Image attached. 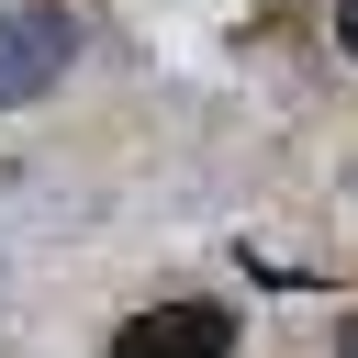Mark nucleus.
Segmentation results:
<instances>
[{
	"label": "nucleus",
	"mask_w": 358,
	"mask_h": 358,
	"mask_svg": "<svg viewBox=\"0 0 358 358\" xmlns=\"http://www.w3.org/2000/svg\"><path fill=\"white\" fill-rule=\"evenodd\" d=\"M78 67V11L67 0H0V112L45 101Z\"/></svg>",
	"instance_id": "1"
},
{
	"label": "nucleus",
	"mask_w": 358,
	"mask_h": 358,
	"mask_svg": "<svg viewBox=\"0 0 358 358\" xmlns=\"http://www.w3.org/2000/svg\"><path fill=\"white\" fill-rule=\"evenodd\" d=\"M101 358H235V313L224 302H145L112 324Z\"/></svg>",
	"instance_id": "2"
},
{
	"label": "nucleus",
	"mask_w": 358,
	"mask_h": 358,
	"mask_svg": "<svg viewBox=\"0 0 358 358\" xmlns=\"http://www.w3.org/2000/svg\"><path fill=\"white\" fill-rule=\"evenodd\" d=\"M336 45H347V56H358V0H336Z\"/></svg>",
	"instance_id": "3"
},
{
	"label": "nucleus",
	"mask_w": 358,
	"mask_h": 358,
	"mask_svg": "<svg viewBox=\"0 0 358 358\" xmlns=\"http://www.w3.org/2000/svg\"><path fill=\"white\" fill-rule=\"evenodd\" d=\"M336 358H358V313H347V324H336Z\"/></svg>",
	"instance_id": "4"
}]
</instances>
